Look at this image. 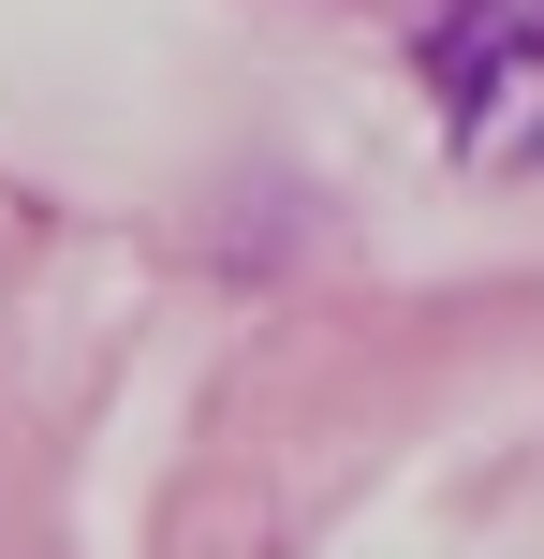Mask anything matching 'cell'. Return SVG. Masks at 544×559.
<instances>
[{"mask_svg": "<svg viewBox=\"0 0 544 559\" xmlns=\"http://www.w3.org/2000/svg\"><path fill=\"white\" fill-rule=\"evenodd\" d=\"M427 104L457 163H544V0H457L427 29Z\"/></svg>", "mask_w": 544, "mask_h": 559, "instance_id": "cell-1", "label": "cell"}]
</instances>
